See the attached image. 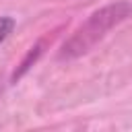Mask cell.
<instances>
[{
	"label": "cell",
	"instance_id": "obj_1",
	"mask_svg": "<svg viewBox=\"0 0 132 132\" xmlns=\"http://www.w3.org/2000/svg\"><path fill=\"white\" fill-rule=\"evenodd\" d=\"M130 12H132V6L128 2H118V4H111V6H105L97 12H93L91 19L72 35V39L68 43H64L62 58H72V56L87 52L97 39H101L113 25L124 21Z\"/></svg>",
	"mask_w": 132,
	"mask_h": 132
},
{
	"label": "cell",
	"instance_id": "obj_2",
	"mask_svg": "<svg viewBox=\"0 0 132 132\" xmlns=\"http://www.w3.org/2000/svg\"><path fill=\"white\" fill-rule=\"evenodd\" d=\"M12 29H14V19L12 16H0V45L8 39Z\"/></svg>",
	"mask_w": 132,
	"mask_h": 132
}]
</instances>
